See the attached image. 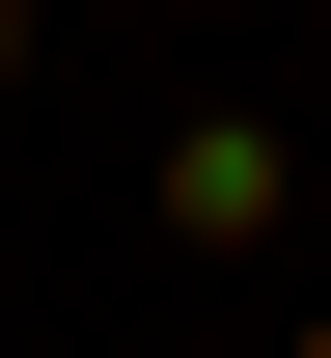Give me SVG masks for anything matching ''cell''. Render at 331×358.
Wrapping results in <instances>:
<instances>
[{"instance_id":"cell-1","label":"cell","mask_w":331,"mask_h":358,"mask_svg":"<svg viewBox=\"0 0 331 358\" xmlns=\"http://www.w3.org/2000/svg\"><path fill=\"white\" fill-rule=\"evenodd\" d=\"M276 221H304V138L276 110H193L166 138V248H276Z\"/></svg>"},{"instance_id":"cell-2","label":"cell","mask_w":331,"mask_h":358,"mask_svg":"<svg viewBox=\"0 0 331 358\" xmlns=\"http://www.w3.org/2000/svg\"><path fill=\"white\" fill-rule=\"evenodd\" d=\"M28 55H55V0H0V83H28Z\"/></svg>"},{"instance_id":"cell-3","label":"cell","mask_w":331,"mask_h":358,"mask_svg":"<svg viewBox=\"0 0 331 358\" xmlns=\"http://www.w3.org/2000/svg\"><path fill=\"white\" fill-rule=\"evenodd\" d=\"M276 358H331V303H304V331H276Z\"/></svg>"}]
</instances>
